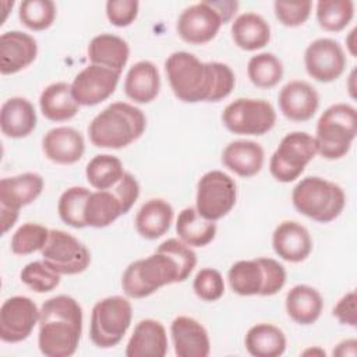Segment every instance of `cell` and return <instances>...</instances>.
<instances>
[{"label":"cell","mask_w":357,"mask_h":357,"mask_svg":"<svg viewBox=\"0 0 357 357\" xmlns=\"http://www.w3.org/2000/svg\"><path fill=\"white\" fill-rule=\"evenodd\" d=\"M197 265V254L178 238L165 240L156 251L131 262L121 278V287L131 298H144L160 287L184 282Z\"/></svg>","instance_id":"6da1fadb"},{"label":"cell","mask_w":357,"mask_h":357,"mask_svg":"<svg viewBox=\"0 0 357 357\" xmlns=\"http://www.w3.org/2000/svg\"><path fill=\"white\" fill-rule=\"evenodd\" d=\"M165 71L174 95L187 103L219 102L236 84L231 68L219 61L204 63L188 52H174L165 61Z\"/></svg>","instance_id":"7a4b0ae2"},{"label":"cell","mask_w":357,"mask_h":357,"mask_svg":"<svg viewBox=\"0 0 357 357\" xmlns=\"http://www.w3.org/2000/svg\"><path fill=\"white\" fill-rule=\"evenodd\" d=\"M38 346L47 357L73 356L82 333V308L71 296L60 294L46 300L39 312Z\"/></svg>","instance_id":"3957f363"},{"label":"cell","mask_w":357,"mask_h":357,"mask_svg":"<svg viewBox=\"0 0 357 357\" xmlns=\"http://www.w3.org/2000/svg\"><path fill=\"white\" fill-rule=\"evenodd\" d=\"M146 128L144 112L126 102H114L96 114L88 127L92 145L120 149L137 141Z\"/></svg>","instance_id":"277c9868"},{"label":"cell","mask_w":357,"mask_h":357,"mask_svg":"<svg viewBox=\"0 0 357 357\" xmlns=\"http://www.w3.org/2000/svg\"><path fill=\"white\" fill-rule=\"evenodd\" d=\"M291 201L301 215L319 223H328L342 213L346 205V194L333 181L308 176L293 188Z\"/></svg>","instance_id":"5b68a950"},{"label":"cell","mask_w":357,"mask_h":357,"mask_svg":"<svg viewBox=\"0 0 357 357\" xmlns=\"http://www.w3.org/2000/svg\"><path fill=\"white\" fill-rule=\"evenodd\" d=\"M357 135V112L349 103L329 106L318 119L315 144L317 153L335 160L343 158Z\"/></svg>","instance_id":"8992f818"},{"label":"cell","mask_w":357,"mask_h":357,"mask_svg":"<svg viewBox=\"0 0 357 357\" xmlns=\"http://www.w3.org/2000/svg\"><path fill=\"white\" fill-rule=\"evenodd\" d=\"M238 8L237 1L205 0L183 10L177 20V33L191 45L211 42L220 26L231 20Z\"/></svg>","instance_id":"52a82bcc"},{"label":"cell","mask_w":357,"mask_h":357,"mask_svg":"<svg viewBox=\"0 0 357 357\" xmlns=\"http://www.w3.org/2000/svg\"><path fill=\"white\" fill-rule=\"evenodd\" d=\"M227 279L238 296H273L284 286L286 271L276 259L261 257L234 262Z\"/></svg>","instance_id":"ba28073f"},{"label":"cell","mask_w":357,"mask_h":357,"mask_svg":"<svg viewBox=\"0 0 357 357\" xmlns=\"http://www.w3.org/2000/svg\"><path fill=\"white\" fill-rule=\"evenodd\" d=\"M138 197L139 184L131 173L126 172L112 188L91 191L84 208V220L91 227H106L127 213Z\"/></svg>","instance_id":"9c48e42d"},{"label":"cell","mask_w":357,"mask_h":357,"mask_svg":"<svg viewBox=\"0 0 357 357\" xmlns=\"http://www.w3.org/2000/svg\"><path fill=\"white\" fill-rule=\"evenodd\" d=\"M132 319V305L123 296L99 300L91 312L89 337L99 349H110L121 342Z\"/></svg>","instance_id":"30bf717a"},{"label":"cell","mask_w":357,"mask_h":357,"mask_svg":"<svg viewBox=\"0 0 357 357\" xmlns=\"http://www.w3.org/2000/svg\"><path fill=\"white\" fill-rule=\"evenodd\" d=\"M315 155L317 144L312 135L304 131L289 132L271 156L269 172L280 183L294 181Z\"/></svg>","instance_id":"8fae6325"},{"label":"cell","mask_w":357,"mask_h":357,"mask_svg":"<svg viewBox=\"0 0 357 357\" xmlns=\"http://www.w3.org/2000/svg\"><path fill=\"white\" fill-rule=\"evenodd\" d=\"M222 121L233 134L264 135L273 128L276 112L265 99L238 98L223 109Z\"/></svg>","instance_id":"7c38bea8"},{"label":"cell","mask_w":357,"mask_h":357,"mask_svg":"<svg viewBox=\"0 0 357 357\" xmlns=\"http://www.w3.org/2000/svg\"><path fill=\"white\" fill-rule=\"evenodd\" d=\"M237 199L234 180L222 170L206 172L197 184L195 209L206 220L216 222L226 216Z\"/></svg>","instance_id":"4fadbf2b"},{"label":"cell","mask_w":357,"mask_h":357,"mask_svg":"<svg viewBox=\"0 0 357 357\" xmlns=\"http://www.w3.org/2000/svg\"><path fill=\"white\" fill-rule=\"evenodd\" d=\"M43 178L38 173H22L0 181L1 231L7 233L17 222L20 209L32 204L43 190Z\"/></svg>","instance_id":"5bb4252c"},{"label":"cell","mask_w":357,"mask_h":357,"mask_svg":"<svg viewBox=\"0 0 357 357\" xmlns=\"http://www.w3.org/2000/svg\"><path fill=\"white\" fill-rule=\"evenodd\" d=\"M42 261L60 275H78L91 264V252L73 234L53 229L46 245L40 250Z\"/></svg>","instance_id":"9a60e30c"},{"label":"cell","mask_w":357,"mask_h":357,"mask_svg":"<svg viewBox=\"0 0 357 357\" xmlns=\"http://www.w3.org/2000/svg\"><path fill=\"white\" fill-rule=\"evenodd\" d=\"M39 312L29 297L7 298L0 308V339L6 343H18L29 337L39 322Z\"/></svg>","instance_id":"2e32d148"},{"label":"cell","mask_w":357,"mask_h":357,"mask_svg":"<svg viewBox=\"0 0 357 357\" xmlns=\"http://www.w3.org/2000/svg\"><path fill=\"white\" fill-rule=\"evenodd\" d=\"M304 64L308 75L315 81L332 82L343 74L347 60L339 42L319 38L307 46Z\"/></svg>","instance_id":"e0dca14e"},{"label":"cell","mask_w":357,"mask_h":357,"mask_svg":"<svg viewBox=\"0 0 357 357\" xmlns=\"http://www.w3.org/2000/svg\"><path fill=\"white\" fill-rule=\"evenodd\" d=\"M120 79V73L89 64L79 71L71 82V92L78 105L95 106L113 95Z\"/></svg>","instance_id":"ac0fdd59"},{"label":"cell","mask_w":357,"mask_h":357,"mask_svg":"<svg viewBox=\"0 0 357 357\" xmlns=\"http://www.w3.org/2000/svg\"><path fill=\"white\" fill-rule=\"evenodd\" d=\"M38 54L33 36L21 31H8L0 36V73L15 74L28 67Z\"/></svg>","instance_id":"d6986e66"},{"label":"cell","mask_w":357,"mask_h":357,"mask_svg":"<svg viewBox=\"0 0 357 357\" xmlns=\"http://www.w3.org/2000/svg\"><path fill=\"white\" fill-rule=\"evenodd\" d=\"M174 353L178 357H206L211 342L206 329L197 319L180 315L170 325Z\"/></svg>","instance_id":"ffe728a7"},{"label":"cell","mask_w":357,"mask_h":357,"mask_svg":"<svg viewBox=\"0 0 357 357\" xmlns=\"http://www.w3.org/2000/svg\"><path fill=\"white\" fill-rule=\"evenodd\" d=\"M280 112L293 121L310 120L319 106V95L314 86L301 79L287 82L278 96Z\"/></svg>","instance_id":"44dd1931"},{"label":"cell","mask_w":357,"mask_h":357,"mask_svg":"<svg viewBox=\"0 0 357 357\" xmlns=\"http://www.w3.org/2000/svg\"><path fill=\"white\" fill-rule=\"evenodd\" d=\"M42 146L46 158L59 165H73L78 162L85 152L82 134L66 126L49 130L42 139Z\"/></svg>","instance_id":"7402d4cb"},{"label":"cell","mask_w":357,"mask_h":357,"mask_svg":"<svg viewBox=\"0 0 357 357\" xmlns=\"http://www.w3.org/2000/svg\"><path fill=\"white\" fill-rule=\"evenodd\" d=\"M272 245L276 255L296 264L304 261L311 254L312 238L308 230L298 222L284 220L275 229Z\"/></svg>","instance_id":"603a6c76"},{"label":"cell","mask_w":357,"mask_h":357,"mask_svg":"<svg viewBox=\"0 0 357 357\" xmlns=\"http://www.w3.org/2000/svg\"><path fill=\"white\" fill-rule=\"evenodd\" d=\"M167 335L165 326L156 319L139 321L127 343V357H163L167 353Z\"/></svg>","instance_id":"cb8c5ba5"},{"label":"cell","mask_w":357,"mask_h":357,"mask_svg":"<svg viewBox=\"0 0 357 357\" xmlns=\"http://www.w3.org/2000/svg\"><path fill=\"white\" fill-rule=\"evenodd\" d=\"M38 117L33 105L21 96L7 99L0 110V128L8 138L28 137L36 127Z\"/></svg>","instance_id":"d4e9b609"},{"label":"cell","mask_w":357,"mask_h":357,"mask_svg":"<svg viewBox=\"0 0 357 357\" xmlns=\"http://www.w3.org/2000/svg\"><path fill=\"white\" fill-rule=\"evenodd\" d=\"M265 153L258 142L250 139H237L230 142L222 153L223 165L241 177L258 174L264 166Z\"/></svg>","instance_id":"484cf974"},{"label":"cell","mask_w":357,"mask_h":357,"mask_svg":"<svg viewBox=\"0 0 357 357\" xmlns=\"http://www.w3.org/2000/svg\"><path fill=\"white\" fill-rule=\"evenodd\" d=\"M160 89V75L158 67L149 60L132 64L124 79V92L135 103L152 102Z\"/></svg>","instance_id":"4316f807"},{"label":"cell","mask_w":357,"mask_h":357,"mask_svg":"<svg viewBox=\"0 0 357 357\" xmlns=\"http://www.w3.org/2000/svg\"><path fill=\"white\" fill-rule=\"evenodd\" d=\"M91 64H98L121 74L130 57L128 43L113 33L96 35L88 46Z\"/></svg>","instance_id":"83f0119b"},{"label":"cell","mask_w":357,"mask_h":357,"mask_svg":"<svg viewBox=\"0 0 357 357\" xmlns=\"http://www.w3.org/2000/svg\"><path fill=\"white\" fill-rule=\"evenodd\" d=\"M174 211L173 206L162 199H148L137 212L135 229L146 240H156L162 237L173 222Z\"/></svg>","instance_id":"f1b7e54d"},{"label":"cell","mask_w":357,"mask_h":357,"mask_svg":"<svg viewBox=\"0 0 357 357\" xmlns=\"http://www.w3.org/2000/svg\"><path fill=\"white\" fill-rule=\"evenodd\" d=\"M287 315L300 325L314 324L324 308V300L319 291L308 284L293 286L284 300Z\"/></svg>","instance_id":"f546056e"},{"label":"cell","mask_w":357,"mask_h":357,"mask_svg":"<svg viewBox=\"0 0 357 357\" xmlns=\"http://www.w3.org/2000/svg\"><path fill=\"white\" fill-rule=\"evenodd\" d=\"M39 107L47 120L67 121L78 113L79 105L73 96L70 84L54 82L42 91L39 98Z\"/></svg>","instance_id":"4dcf8cb0"},{"label":"cell","mask_w":357,"mask_h":357,"mask_svg":"<svg viewBox=\"0 0 357 357\" xmlns=\"http://www.w3.org/2000/svg\"><path fill=\"white\" fill-rule=\"evenodd\" d=\"M231 38L243 50H258L271 40V26L259 14L244 13L233 21Z\"/></svg>","instance_id":"1f68e13d"},{"label":"cell","mask_w":357,"mask_h":357,"mask_svg":"<svg viewBox=\"0 0 357 357\" xmlns=\"http://www.w3.org/2000/svg\"><path fill=\"white\" fill-rule=\"evenodd\" d=\"M245 349L254 357H279L286 350V336L272 324H257L245 335Z\"/></svg>","instance_id":"d6a6232c"},{"label":"cell","mask_w":357,"mask_h":357,"mask_svg":"<svg viewBox=\"0 0 357 357\" xmlns=\"http://www.w3.org/2000/svg\"><path fill=\"white\" fill-rule=\"evenodd\" d=\"M176 231L190 247H205L216 236V223L206 220L194 208H184L177 218Z\"/></svg>","instance_id":"836d02e7"},{"label":"cell","mask_w":357,"mask_h":357,"mask_svg":"<svg viewBox=\"0 0 357 357\" xmlns=\"http://www.w3.org/2000/svg\"><path fill=\"white\" fill-rule=\"evenodd\" d=\"M88 183L96 190H109L124 174L123 163L117 156L102 153L93 156L85 169Z\"/></svg>","instance_id":"e575fe53"},{"label":"cell","mask_w":357,"mask_h":357,"mask_svg":"<svg viewBox=\"0 0 357 357\" xmlns=\"http://www.w3.org/2000/svg\"><path fill=\"white\" fill-rule=\"evenodd\" d=\"M247 74L255 86L268 89L282 79L283 64L273 53H258L248 60Z\"/></svg>","instance_id":"d590c367"},{"label":"cell","mask_w":357,"mask_h":357,"mask_svg":"<svg viewBox=\"0 0 357 357\" xmlns=\"http://www.w3.org/2000/svg\"><path fill=\"white\" fill-rule=\"evenodd\" d=\"M354 17L351 0H319L317 3V21L328 32L344 29Z\"/></svg>","instance_id":"8d00e7d4"},{"label":"cell","mask_w":357,"mask_h":357,"mask_svg":"<svg viewBox=\"0 0 357 357\" xmlns=\"http://www.w3.org/2000/svg\"><path fill=\"white\" fill-rule=\"evenodd\" d=\"M91 194L86 187H70L59 198L57 212L60 219L75 229H82L86 226L84 220L85 202Z\"/></svg>","instance_id":"74e56055"},{"label":"cell","mask_w":357,"mask_h":357,"mask_svg":"<svg viewBox=\"0 0 357 357\" xmlns=\"http://www.w3.org/2000/svg\"><path fill=\"white\" fill-rule=\"evenodd\" d=\"M18 15L26 28L45 31L56 18V6L52 0H24L20 3Z\"/></svg>","instance_id":"f35d334b"},{"label":"cell","mask_w":357,"mask_h":357,"mask_svg":"<svg viewBox=\"0 0 357 357\" xmlns=\"http://www.w3.org/2000/svg\"><path fill=\"white\" fill-rule=\"evenodd\" d=\"M50 230L38 223H24L11 237V251L15 255H29L42 250L49 238Z\"/></svg>","instance_id":"ab89813d"},{"label":"cell","mask_w":357,"mask_h":357,"mask_svg":"<svg viewBox=\"0 0 357 357\" xmlns=\"http://www.w3.org/2000/svg\"><path fill=\"white\" fill-rule=\"evenodd\" d=\"M20 278L24 284L36 293H49L60 283V273L53 271L45 261L26 264L22 268Z\"/></svg>","instance_id":"60d3db41"},{"label":"cell","mask_w":357,"mask_h":357,"mask_svg":"<svg viewBox=\"0 0 357 357\" xmlns=\"http://www.w3.org/2000/svg\"><path fill=\"white\" fill-rule=\"evenodd\" d=\"M192 289L201 300L216 301L225 294V280L219 271L204 268L195 275Z\"/></svg>","instance_id":"b9f144b4"},{"label":"cell","mask_w":357,"mask_h":357,"mask_svg":"<svg viewBox=\"0 0 357 357\" xmlns=\"http://www.w3.org/2000/svg\"><path fill=\"white\" fill-rule=\"evenodd\" d=\"M311 7L312 3L305 0V1H275L273 3V10L275 15L279 20L280 24L284 26H298L304 24L310 14H311Z\"/></svg>","instance_id":"7bdbcfd3"},{"label":"cell","mask_w":357,"mask_h":357,"mask_svg":"<svg viewBox=\"0 0 357 357\" xmlns=\"http://www.w3.org/2000/svg\"><path fill=\"white\" fill-rule=\"evenodd\" d=\"M139 3L137 0H109L106 3L107 20L116 26H128L138 15Z\"/></svg>","instance_id":"ee69618b"},{"label":"cell","mask_w":357,"mask_h":357,"mask_svg":"<svg viewBox=\"0 0 357 357\" xmlns=\"http://www.w3.org/2000/svg\"><path fill=\"white\" fill-rule=\"evenodd\" d=\"M356 291L351 290L346 293L337 304L333 307V317L337 318V321L343 325L356 326L357 324V312H356Z\"/></svg>","instance_id":"f6af8a7d"},{"label":"cell","mask_w":357,"mask_h":357,"mask_svg":"<svg viewBox=\"0 0 357 357\" xmlns=\"http://www.w3.org/2000/svg\"><path fill=\"white\" fill-rule=\"evenodd\" d=\"M356 339H346L333 349V356H356Z\"/></svg>","instance_id":"bcb514c9"},{"label":"cell","mask_w":357,"mask_h":357,"mask_svg":"<svg viewBox=\"0 0 357 357\" xmlns=\"http://www.w3.org/2000/svg\"><path fill=\"white\" fill-rule=\"evenodd\" d=\"M354 33H356V28L349 33V39H353V38H354ZM353 45H354V42H353V40H350V45H347V46H349L350 53L354 56V54H356V52H354V49H353Z\"/></svg>","instance_id":"7dc6e473"}]
</instances>
